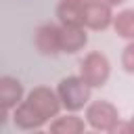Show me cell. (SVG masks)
Instances as JSON below:
<instances>
[{"mask_svg":"<svg viewBox=\"0 0 134 134\" xmlns=\"http://www.w3.org/2000/svg\"><path fill=\"white\" fill-rule=\"evenodd\" d=\"M107 71H109V69H107V61H105L103 57H98V54L88 57L86 65H82V73H84V77H86L92 86L103 84L105 77H107Z\"/></svg>","mask_w":134,"mask_h":134,"instance_id":"2","label":"cell"},{"mask_svg":"<svg viewBox=\"0 0 134 134\" xmlns=\"http://www.w3.org/2000/svg\"><path fill=\"white\" fill-rule=\"evenodd\" d=\"M82 19H86L92 27H105L107 21H109V10L100 4H92V6L86 8V15Z\"/></svg>","mask_w":134,"mask_h":134,"instance_id":"7","label":"cell"},{"mask_svg":"<svg viewBox=\"0 0 134 134\" xmlns=\"http://www.w3.org/2000/svg\"><path fill=\"white\" fill-rule=\"evenodd\" d=\"M117 29L121 31V36H134V10H126L117 17L115 21Z\"/></svg>","mask_w":134,"mask_h":134,"instance_id":"8","label":"cell"},{"mask_svg":"<svg viewBox=\"0 0 134 134\" xmlns=\"http://www.w3.org/2000/svg\"><path fill=\"white\" fill-rule=\"evenodd\" d=\"M27 103L42 115V119H46L48 115H54V111H57V100H54L52 92H48L46 88H38L36 92H31Z\"/></svg>","mask_w":134,"mask_h":134,"instance_id":"4","label":"cell"},{"mask_svg":"<svg viewBox=\"0 0 134 134\" xmlns=\"http://www.w3.org/2000/svg\"><path fill=\"white\" fill-rule=\"evenodd\" d=\"M61 94L65 98V105L71 107V109H77L82 105V100H86V96H88L84 84L80 80H73V77L61 82Z\"/></svg>","mask_w":134,"mask_h":134,"instance_id":"1","label":"cell"},{"mask_svg":"<svg viewBox=\"0 0 134 134\" xmlns=\"http://www.w3.org/2000/svg\"><path fill=\"white\" fill-rule=\"evenodd\" d=\"M124 65L128 71H134V44L126 48V54H124Z\"/></svg>","mask_w":134,"mask_h":134,"instance_id":"10","label":"cell"},{"mask_svg":"<svg viewBox=\"0 0 134 134\" xmlns=\"http://www.w3.org/2000/svg\"><path fill=\"white\" fill-rule=\"evenodd\" d=\"M21 98V84L13 77H2L0 80V100L4 109H10L19 103Z\"/></svg>","mask_w":134,"mask_h":134,"instance_id":"5","label":"cell"},{"mask_svg":"<svg viewBox=\"0 0 134 134\" xmlns=\"http://www.w3.org/2000/svg\"><path fill=\"white\" fill-rule=\"evenodd\" d=\"M42 121H44L42 115H40L29 103L21 105L19 111H15V124H19L21 128H38Z\"/></svg>","mask_w":134,"mask_h":134,"instance_id":"6","label":"cell"},{"mask_svg":"<svg viewBox=\"0 0 134 134\" xmlns=\"http://www.w3.org/2000/svg\"><path fill=\"white\" fill-rule=\"evenodd\" d=\"M36 42L42 52H57L59 48H63V34L52 25H44L38 29Z\"/></svg>","mask_w":134,"mask_h":134,"instance_id":"3","label":"cell"},{"mask_svg":"<svg viewBox=\"0 0 134 134\" xmlns=\"http://www.w3.org/2000/svg\"><path fill=\"white\" fill-rule=\"evenodd\" d=\"M86 42V36L84 34H80V31H75V29H69V31H65L63 34V48H67L69 52H73L80 44H84Z\"/></svg>","mask_w":134,"mask_h":134,"instance_id":"9","label":"cell"}]
</instances>
